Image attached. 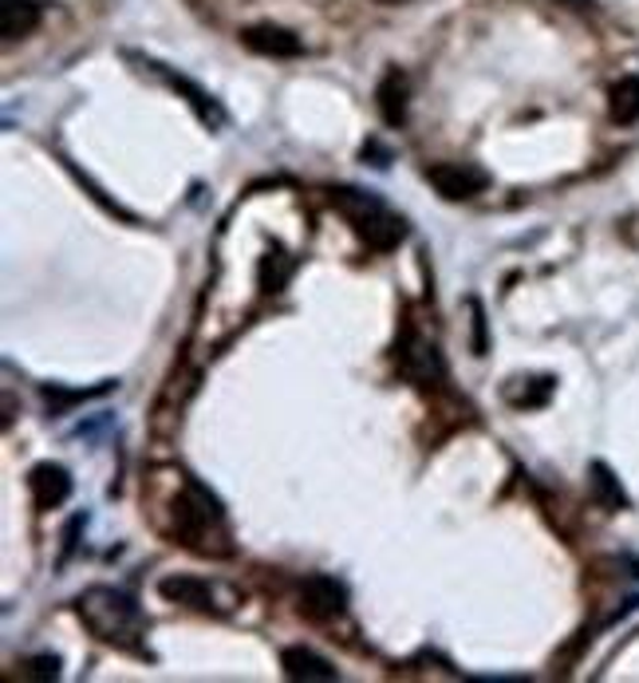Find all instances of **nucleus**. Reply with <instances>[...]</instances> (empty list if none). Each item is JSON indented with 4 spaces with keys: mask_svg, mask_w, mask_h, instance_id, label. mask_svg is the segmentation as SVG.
<instances>
[{
    "mask_svg": "<svg viewBox=\"0 0 639 683\" xmlns=\"http://www.w3.org/2000/svg\"><path fill=\"white\" fill-rule=\"evenodd\" d=\"M79 621L88 624V633L95 640L123 648V652H142V636H147V613L138 608V601L115 584H91L76 601Z\"/></svg>",
    "mask_w": 639,
    "mask_h": 683,
    "instance_id": "2",
    "label": "nucleus"
},
{
    "mask_svg": "<svg viewBox=\"0 0 639 683\" xmlns=\"http://www.w3.org/2000/svg\"><path fill=\"white\" fill-rule=\"evenodd\" d=\"M281 668H285L288 680H305V683H332V680H340V672H335L332 663H328L320 652H312V648H305V644L285 648V652H281Z\"/></svg>",
    "mask_w": 639,
    "mask_h": 683,
    "instance_id": "11",
    "label": "nucleus"
},
{
    "mask_svg": "<svg viewBox=\"0 0 639 683\" xmlns=\"http://www.w3.org/2000/svg\"><path fill=\"white\" fill-rule=\"evenodd\" d=\"M347 608V584L332 573H308L300 581V613L312 621H335Z\"/></svg>",
    "mask_w": 639,
    "mask_h": 683,
    "instance_id": "7",
    "label": "nucleus"
},
{
    "mask_svg": "<svg viewBox=\"0 0 639 683\" xmlns=\"http://www.w3.org/2000/svg\"><path fill=\"white\" fill-rule=\"evenodd\" d=\"M293 269H296V261L288 258L285 249L265 253L261 265H256V285H261V293H281V288L288 285V277H293Z\"/></svg>",
    "mask_w": 639,
    "mask_h": 683,
    "instance_id": "16",
    "label": "nucleus"
},
{
    "mask_svg": "<svg viewBox=\"0 0 639 683\" xmlns=\"http://www.w3.org/2000/svg\"><path fill=\"white\" fill-rule=\"evenodd\" d=\"M589 486H592L596 505H604V510H624V505H628V494H624L620 478L612 475L608 463H592L589 466Z\"/></svg>",
    "mask_w": 639,
    "mask_h": 683,
    "instance_id": "14",
    "label": "nucleus"
},
{
    "mask_svg": "<svg viewBox=\"0 0 639 683\" xmlns=\"http://www.w3.org/2000/svg\"><path fill=\"white\" fill-rule=\"evenodd\" d=\"M28 490H32L36 510H59V505L71 498V475L59 463H39V466H32Z\"/></svg>",
    "mask_w": 639,
    "mask_h": 683,
    "instance_id": "9",
    "label": "nucleus"
},
{
    "mask_svg": "<svg viewBox=\"0 0 639 683\" xmlns=\"http://www.w3.org/2000/svg\"><path fill=\"white\" fill-rule=\"evenodd\" d=\"M147 64L150 71H155L158 80H167L170 88L178 91V95H186V103L190 107H194V115L202 123H206V127H221V123H226V111H221V103L214 100V95H209V91H202L197 88L194 80H186V76H178V71H170L167 64H155V60H142Z\"/></svg>",
    "mask_w": 639,
    "mask_h": 683,
    "instance_id": "8",
    "label": "nucleus"
},
{
    "mask_svg": "<svg viewBox=\"0 0 639 683\" xmlns=\"http://www.w3.org/2000/svg\"><path fill=\"white\" fill-rule=\"evenodd\" d=\"M505 403L517 407V411H525V407H545L552 396V379L541 376V379H510L505 384Z\"/></svg>",
    "mask_w": 639,
    "mask_h": 683,
    "instance_id": "15",
    "label": "nucleus"
},
{
    "mask_svg": "<svg viewBox=\"0 0 639 683\" xmlns=\"http://www.w3.org/2000/svg\"><path fill=\"white\" fill-rule=\"evenodd\" d=\"M395 364H399V376L411 379L414 387H438L446 379L443 352L414 332H403V340L395 344Z\"/></svg>",
    "mask_w": 639,
    "mask_h": 683,
    "instance_id": "4",
    "label": "nucleus"
},
{
    "mask_svg": "<svg viewBox=\"0 0 639 683\" xmlns=\"http://www.w3.org/2000/svg\"><path fill=\"white\" fill-rule=\"evenodd\" d=\"M103 4H111V0H103Z\"/></svg>",
    "mask_w": 639,
    "mask_h": 683,
    "instance_id": "22",
    "label": "nucleus"
},
{
    "mask_svg": "<svg viewBox=\"0 0 639 683\" xmlns=\"http://www.w3.org/2000/svg\"><path fill=\"white\" fill-rule=\"evenodd\" d=\"M241 44L256 56H273V60H293L300 56V41H296L288 29H276V24H253V29L241 32Z\"/></svg>",
    "mask_w": 639,
    "mask_h": 683,
    "instance_id": "10",
    "label": "nucleus"
},
{
    "mask_svg": "<svg viewBox=\"0 0 639 683\" xmlns=\"http://www.w3.org/2000/svg\"><path fill=\"white\" fill-rule=\"evenodd\" d=\"M158 593H162V601L170 604H186V608H194V613H229V604L221 596V589H217L214 581H206V577H190V573H170L158 581Z\"/></svg>",
    "mask_w": 639,
    "mask_h": 683,
    "instance_id": "5",
    "label": "nucleus"
},
{
    "mask_svg": "<svg viewBox=\"0 0 639 683\" xmlns=\"http://www.w3.org/2000/svg\"><path fill=\"white\" fill-rule=\"evenodd\" d=\"M470 312H473V356H486V312L478 300H470Z\"/></svg>",
    "mask_w": 639,
    "mask_h": 683,
    "instance_id": "20",
    "label": "nucleus"
},
{
    "mask_svg": "<svg viewBox=\"0 0 639 683\" xmlns=\"http://www.w3.org/2000/svg\"><path fill=\"white\" fill-rule=\"evenodd\" d=\"M111 387H115L111 379H107V384L91 387V391H64V387L52 384V387H44V399H48L52 411H64L68 403H79V399H91V396H103V391H111Z\"/></svg>",
    "mask_w": 639,
    "mask_h": 683,
    "instance_id": "18",
    "label": "nucleus"
},
{
    "mask_svg": "<svg viewBox=\"0 0 639 683\" xmlns=\"http://www.w3.org/2000/svg\"><path fill=\"white\" fill-rule=\"evenodd\" d=\"M426 182L446 202H466L478 198L490 186V174L482 167H473V162H434V167H426Z\"/></svg>",
    "mask_w": 639,
    "mask_h": 683,
    "instance_id": "6",
    "label": "nucleus"
},
{
    "mask_svg": "<svg viewBox=\"0 0 639 683\" xmlns=\"http://www.w3.org/2000/svg\"><path fill=\"white\" fill-rule=\"evenodd\" d=\"M59 675V656H32L20 663V680H56Z\"/></svg>",
    "mask_w": 639,
    "mask_h": 683,
    "instance_id": "19",
    "label": "nucleus"
},
{
    "mask_svg": "<svg viewBox=\"0 0 639 683\" xmlns=\"http://www.w3.org/2000/svg\"><path fill=\"white\" fill-rule=\"evenodd\" d=\"M379 4H403V0H379Z\"/></svg>",
    "mask_w": 639,
    "mask_h": 683,
    "instance_id": "21",
    "label": "nucleus"
},
{
    "mask_svg": "<svg viewBox=\"0 0 639 683\" xmlns=\"http://www.w3.org/2000/svg\"><path fill=\"white\" fill-rule=\"evenodd\" d=\"M407 95H411V83H407L403 71H387L379 91H375V103H379L387 127H399L407 119Z\"/></svg>",
    "mask_w": 639,
    "mask_h": 683,
    "instance_id": "12",
    "label": "nucleus"
},
{
    "mask_svg": "<svg viewBox=\"0 0 639 683\" xmlns=\"http://www.w3.org/2000/svg\"><path fill=\"white\" fill-rule=\"evenodd\" d=\"M328 194H332V206L352 221L355 234H360L372 249H379V253H387V249H395L407 238L403 218L391 214V206H387L375 190L335 186V190H328Z\"/></svg>",
    "mask_w": 639,
    "mask_h": 683,
    "instance_id": "3",
    "label": "nucleus"
},
{
    "mask_svg": "<svg viewBox=\"0 0 639 683\" xmlns=\"http://www.w3.org/2000/svg\"><path fill=\"white\" fill-rule=\"evenodd\" d=\"M167 514H170V525H162V534H170L174 542L186 545V549L206 554V557L233 554L226 510H221L214 490L202 486L197 478L178 475V494L167 498Z\"/></svg>",
    "mask_w": 639,
    "mask_h": 683,
    "instance_id": "1",
    "label": "nucleus"
},
{
    "mask_svg": "<svg viewBox=\"0 0 639 683\" xmlns=\"http://www.w3.org/2000/svg\"><path fill=\"white\" fill-rule=\"evenodd\" d=\"M36 24H39L36 0H4V4H0V32H4V41L28 36Z\"/></svg>",
    "mask_w": 639,
    "mask_h": 683,
    "instance_id": "13",
    "label": "nucleus"
},
{
    "mask_svg": "<svg viewBox=\"0 0 639 683\" xmlns=\"http://www.w3.org/2000/svg\"><path fill=\"white\" fill-rule=\"evenodd\" d=\"M612 119L620 127H631L639 123V76H628L612 88Z\"/></svg>",
    "mask_w": 639,
    "mask_h": 683,
    "instance_id": "17",
    "label": "nucleus"
}]
</instances>
